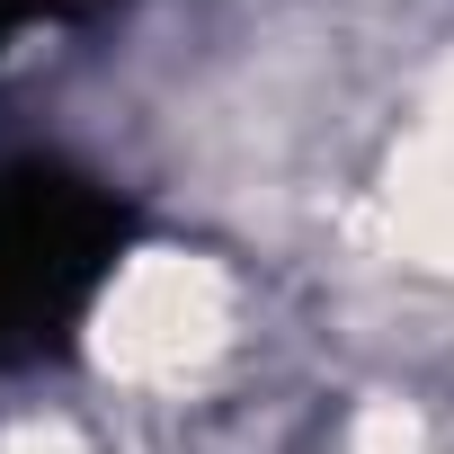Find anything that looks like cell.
Instances as JSON below:
<instances>
[{
    "label": "cell",
    "mask_w": 454,
    "mask_h": 454,
    "mask_svg": "<svg viewBox=\"0 0 454 454\" xmlns=\"http://www.w3.org/2000/svg\"><path fill=\"white\" fill-rule=\"evenodd\" d=\"M54 10H72V0H0V45H10L27 19H54Z\"/></svg>",
    "instance_id": "cell-2"
},
{
    "label": "cell",
    "mask_w": 454,
    "mask_h": 454,
    "mask_svg": "<svg viewBox=\"0 0 454 454\" xmlns=\"http://www.w3.org/2000/svg\"><path fill=\"white\" fill-rule=\"evenodd\" d=\"M143 214L72 169V160H10L0 169V365H45L81 339L90 303L125 268Z\"/></svg>",
    "instance_id": "cell-1"
}]
</instances>
